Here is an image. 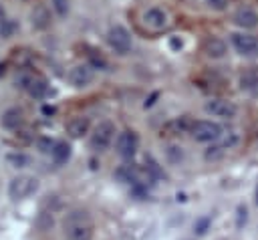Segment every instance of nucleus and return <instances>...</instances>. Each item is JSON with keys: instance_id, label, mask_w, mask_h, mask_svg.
<instances>
[{"instance_id": "f257e3e1", "label": "nucleus", "mask_w": 258, "mask_h": 240, "mask_svg": "<svg viewBox=\"0 0 258 240\" xmlns=\"http://www.w3.org/2000/svg\"><path fill=\"white\" fill-rule=\"evenodd\" d=\"M93 228L95 224L87 210H71L62 220V230L67 240H91Z\"/></svg>"}, {"instance_id": "f03ea898", "label": "nucleus", "mask_w": 258, "mask_h": 240, "mask_svg": "<svg viewBox=\"0 0 258 240\" xmlns=\"http://www.w3.org/2000/svg\"><path fill=\"white\" fill-rule=\"evenodd\" d=\"M115 137V125L111 121H101L95 129H93V135H91V149L93 151H105L111 141Z\"/></svg>"}, {"instance_id": "7ed1b4c3", "label": "nucleus", "mask_w": 258, "mask_h": 240, "mask_svg": "<svg viewBox=\"0 0 258 240\" xmlns=\"http://www.w3.org/2000/svg\"><path fill=\"white\" fill-rule=\"evenodd\" d=\"M38 188V179L32 175H16L12 177L10 186H8V196L12 200H24L28 198L32 192H36Z\"/></svg>"}, {"instance_id": "20e7f679", "label": "nucleus", "mask_w": 258, "mask_h": 240, "mask_svg": "<svg viewBox=\"0 0 258 240\" xmlns=\"http://www.w3.org/2000/svg\"><path fill=\"white\" fill-rule=\"evenodd\" d=\"M107 42H109V46H111L115 52H119V54H127V52L131 50V34H129V30H127L125 26H121V24H115V26L109 28V32H107Z\"/></svg>"}, {"instance_id": "39448f33", "label": "nucleus", "mask_w": 258, "mask_h": 240, "mask_svg": "<svg viewBox=\"0 0 258 240\" xmlns=\"http://www.w3.org/2000/svg\"><path fill=\"white\" fill-rule=\"evenodd\" d=\"M189 133L196 141H218L222 137V127L216 121H196Z\"/></svg>"}, {"instance_id": "423d86ee", "label": "nucleus", "mask_w": 258, "mask_h": 240, "mask_svg": "<svg viewBox=\"0 0 258 240\" xmlns=\"http://www.w3.org/2000/svg\"><path fill=\"white\" fill-rule=\"evenodd\" d=\"M137 147H139V137H137V133L133 129H125V131H121L117 135L115 149H117V153L121 157H125V159L133 157L135 151H137Z\"/></svg>"}, {"instance_id": "0eeeda50", "label": "nucleus", "mask_w": 258, "mask_h": 240, "mask_svg": "<svg viewBox=\"0 0 258 240\" xmlns=\"http://www.w3.org/2000/svg\"><path fill=\"white\" fill-rule=\"evenodd\" d=\"M16 83H20L22 89H26V93L30 97H36V99H42L46 93H48V83L46 79L38 77V75H22Z\"/></svg>"}, {"instance_id": "6e6552de", "label": "nucleus", "mask_w": 258, "mask_h": 240, "mask_svg": "<svg viewBox=\"0 0 258 240\" xmlns=\"http://www.w3.org/2000/svg\"><path fill=\"white\" fill-rule=\"evenodd\" d=\"M204 109H206V113H210L214 117H220V119H232L238 113L236 105L228 99H210V101H206Z\"/></svg>"}, {"instance_id": "1a4fd4ad", "label": "nucleus", "mask_w": 258, "mask_h": 240, "mask_svg": "<svg viewBox=\"0 0 258 240\" xmlns=\"http://www.w3.org/2000/svg\"><path fill=\"white\" fill-rule=\"evenodd\" d=\"M232 44L238 54L242 56H256L258 54V38L246 32H234L232 34Z\"/></svg>"}, {"instance_id": "9d476101", "label": "nucleus", "mask_w": 258, "mask_h": 240, "mask_svg": "<svg viewBox=\"0 0 258 240\" xmlns=\"http://www.w3.org/2000/svg\"><path fill=\"white\" fill-rule=\"evenodd\" d=\"M234 22L240 28H256L258 26V12L252 6H240L234 12Z\"/></svg>"}, {"instance_id": "9b49d317", "label": "nucleus", "mask_w": 258, "mask_h": 240, "mask_svg": "<svg viewBox=\"0 0 258 240\" xmlns=\"http://www.w3.org/2000/svg\"><path fill=\"white\" fill-rule=\"evenodd\" d=\"M69 79L75 87H87L91 81H93V67L91 65H77L71 69L69 73Z\"/></svg>"}, {"instance_id": "f8f14e48", "label": "nucleus", "mask_w": 258, "mask_h": 240, "mask_svg": "<svg viewBox=\"0 0 258 240\" xmlns=\"http://www.w3.org/2000/svg\"><path fill=\"white\" fill-rule=\"evenodd\" d=\"M143 20L149 28L153 30H161L167 26V14L161 10V8H149L145 14H143Z\"/></svg>"}, {"instance_id": "ddd939ff", "label": "nucleus", "mask_w": 258, "mask_h": 240, "mask_svg": "<svg viewBox=\"0 0 258 240\" xmlns=\"http://www.w3.org/2000/svg\"><path fill=\"white\" fill-rule=\"evenodd\" d=\"M22 121H24V113H22V109H18V107L6 109V111L2 113V119H0L2 127H6V129H18V127L22 125Z\"/></svg>"}, {"instance_id": "4468645a", "label": "nucleus", "mask_w": 258, "mask_h": 240, "mask_svg": "<svg viewBox=\"0 0 258 240\" xmlns=\"http://www.w3.org/2000/svg\"><path fill=\"white\" fill-rule=\"evenodd\" d=\"M240 89L246 93H252V95L258 93V69L252 67L240 75Z\"/></svg>"}, {"instance_id": "2eb2a0df", "label": "nucleus", "mask_w": 258, "mask_h": 240, "mask_svg": "<svg viewBox=\"0 0 258 240\" xmlns=\"http://www.w3.org/2000/svg\"><path fill=\"white\" fill-rule=\"evenodd\" d=\"M89 117H73L69 123H67V133L73 137V139H79L83 137L87 131H89Z\"/></svg>"}, {"instance_id": "dca6fc26", "label": "nucleus", "mask_w": 258, "mask_h": 240, "mask_svg": "<svg viewBox=\"0 0 258 240\" xmlns=\"http://www.w3.org/2000/svg\"><path fill=\"white\" fill-rule=\"evenodd\" d=\"M30 22H32V26L36 30H44V28L50 26V12L44 6H36L30 12Z\"/></svg>"}, {"instance_id": "f3484780", "label": "nucleus", "mask_w": 258, "mask_h": 240, "mask_svg": "<svg viewBox=\"0 0 258 240\" xmlns=\"http://www.w3.org/2000/svg\"><path fill=\"white\" fill-rule=\"evenodd\" d=\"M71 143H67V141H56L54 143V147H52V151H50V155H52V161L56 163V165H64L69 159H71Z\"/></svg>"}, {"instance_id": "a211bd4d", "label": "nucleus", "mask_w": 258, "mask_h": 240, "mask_svg": "<svg viewBox=\"0 0 258 240\" xmlns=\"http://www.w3.org/2000/svg\"><path fill=\"white\" fill-rule=\"evenodd\" d=\"M204 50L212 58H222L226 54V42L220 40V38H208L206 44H204Z\"/></svg>"}, {"instance_id": "6ab92c4d", "label": "nucleus", "mask_w": 258, "mask_h": 240, "mask_svg": "<svg viewBox=\"0 0 258 240\" xmlns=\"http://www.w3.org/2000/svg\"><path fill=\"white\" fill-rule=\"evenodd\" d=\"M218 143L230 151L232 147H236V145L240 143V133H238V131H228V133H222V137L218 139Z\"/></svg>"}, {"instance_id": "aec40b11", "label": "nucleus", "mask_w": 258, "mask_h": 240, "mask_svg": "<svg viewBox=\"0 0 258 240\" xmlns=\"http://www.w3.org/2000/svg\"><path fill=\"white\" fill-rule=\"evenodd\" d=\"M228 153V149L226 147H222L218 141L214 143V145H210L208 149H206V153H204V157L208 159V161H218V159H222L224 155Z\"/></svg>"}, {"instance_id": "412c9836", "label": "nucleus", "mask_w": 258, "mask_h": 240, "mask_svg": "<svg viewBox=\"0 0 258 240\" xmlns=\"http://www.w3.org/2000/svg\"><path fill=\"white\" fill-rule=\"evenodd\" d=\"M115 175L121 179V182H137V171L131 167V165H121L117 171H115Z\"/></svg>"}, {"instance_id": "4be33fe9", "label": "nucleus", "mask_w": 258, "mask_h": 240, "mask_svg": "<svg viewBox=\"0 0 258 240\" xmlns=\"http://www.w3.org/2000/svg\"><path fill=\"white\" fill-rule=\"evenodd\" d=\"M145 169H147V173H149L151 177H161V175H163L159 163H157L153 157H145Z\"/></svg>"}, {"instance_id": "5701e85b", "label": "nucleus", "mask_w": 258, "mask_h": 240, "mask_svg": "<svg viewBox=\"0 0 258 240\" xmlns=\"http://www.w3.org/2000/svg\"><path fill=\"white\" fill-rule=\"evenodd\" d=\"M8 163H10L12 167H24V165L28 163V157H26L24 153H10V155H8Z\"/></svg>"}, {"instance_id": "b1692460", "label": "nucleus", "mask_w": 258, "mask_h": 240, "mask_svg": "<svg viewBox=\"0 0 258 240\" xmlns=\"http://www.w3.org/2000/svg\"><path fill=\"white\" fill-rule=\"evenodd\" d=\"M14 28H16V24L12 20H2L0 22V36L2 38H10L12 32H14Z\"/></svg>"}, {"instance_id": "393cba45", "label": "nucleus", "mask_w": 258, "mask_h": 240, "mask_svg": "<svg viewBox=\"0 0 258 240\" xmlns=\"http://www.w3.org/2000/svg\"><path fill=\"white\" fill-rule=\"evenodd\" d=\"M52 8L58 16H67L69 12V0H52Z\"/></svg>"}, {"instance_id": "a878e982", "label": "nucleus", "mask_w": 258, "mask_h": 240, "mask_svg": "<svg viewBox=\"0 0 258 240\" xmlns=\"http://www.w3.org/2000/svg\"><path fill=\"white\" fill-rule=\"evenodd\" d=\"M167 155H169V159H171V161H177V159H181V147H175V145H171V147L167 149Z\"/></svg>"}, {"instance_id": "bb28decb", "label": "nucleus", "mask_w": 258, "mask_h": 240, "mask_svg": "<svg viewBox=\"0 0 258 240\" xmlns=\"http://www.w3.org/2000/svg\"><path fill=\"white\" fill-rule=\"evenodd\" d=\"M91 63H93V67H99V69H105V67H107V61H105L101 54H99V56L93 54V56H91Z\"/></svg>"}, {"instance_id": "cd10ccee", "label": "nucleus", "mask_w": 258, "mask_h": 240, "mask_svg": "<svg viewBox=\"0 0 258 240\" xmlns=\"http://www.w3.org/2000/svg\"><path fill=\"white\" fill-rule=\"evenodd\" d=\"M212 8H216V10H224L226 8V4H228V0H206Z\"/></svg>"}, {"instance_id": "c85d7f7f", "label": "nucleus", "mask_w": 258, "mask_h": 240, "mask_svg": "<svg viewBox=\"0 0 258 240\" xmlns=\"http://www.w3.org/2000/svg\"><path fill=\"white\" fill-rule=\"evenodd\" d=\"M169 46H171L173 50H179V48L183 46V42H181V38H177V36H173V38H169Z\"/></svg>"}, {"instance_id": "c756f323", "label": "nucleus", "mask_w": 258, "mask_h": 240, "mask_svg": "<svg viewBox=\"0 0 258 240\" xmlns=\"http://www.w3.org/2000/svg\"><path fill=\"white\" fill-rule=\"evenodd\" d=\"M194 228H196V232H198V234H204V232H206V228H208V220H206V218H204V220H200Z\"/></svg>"}, {"instance_id": "7c9ffc66", "label": "nucleus", "mask_w": 258, "mask_h": 240, "mask_svg": "<svg viewBox=\"0 0 258 240\" xmlns=\"http://www.w3.org/2000/svg\"><path fill=\"white\" fill-rule=\"evenodd\" d=\"M155 99H157V93H153V95H151V97H149V99H147V101H145V105H143V107H151V105H153V101H155Z\"/></svg>"}, {"instance_id": "2f4dec72", "label": "nucleus", "mask_w": 258, "mask_h": 240, "mask_svg": "<svg viewBox=\"0 0 258 240\" xmlns=\"http://www.w3.org/2000/svg\"><path fill=\"white\" fill-rule=\"evenodd\" d=\"M42 113H46V115H52V113H54V107H48V105H44V107H42Z\"/></svg>"}, {"instance_id": "473e14b6", "label": "nucleus", "mask_w": 258, "mask_h": 240, "mask_svg": "<svg viewBox=\"0 0 258 240\" xmlns=\"http://www.w3.org/2000/svg\"><path fill=\"white\" fill-rule=\"evenodd\" d=\"M4 75V65H0V77Z\"/></svg>"}, {"instance_id": "72a5a7b5", "label": "nucleus", "mask_w": 258, "mask_h": 240, "mask_svg": "<svg viewBox=\"0 0 258 240\" xmlns=\"http://www.w3.org/2000/svg\"><path fill=\"white\" fill-rule=\"evenodd\" d=\"M256 204H258V188H256Z\"/></svg>"}]
</instances>
